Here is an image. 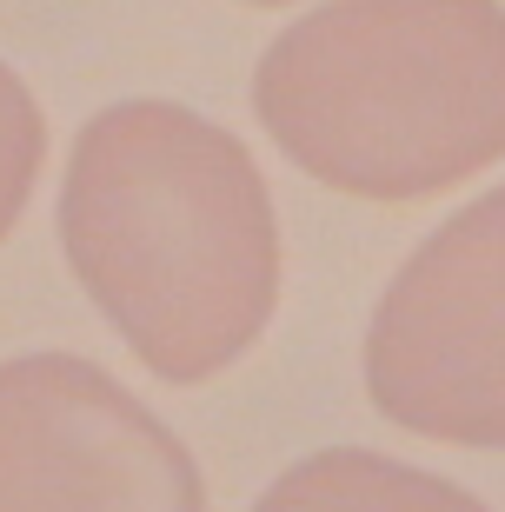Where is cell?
<instances>
[{
	"label": "cell",
	"mask_w": 505,
	"mask_h": 512,
	"mask_svg": "<svg viewBox=\"0 0 505 512\" xmlns=\"http://www.w3.org/2000/svg\"><path fill=\"white\" fill-rule=\"evenodd\" d=\"M253 114L319 187L432 200L505 160L499 0H333L273 34Z\"/></svg>",
	"instance_id": "7a4b0ae2"
},
{
	"label": "cell",
	"mask_w": 505,
	"mask_h": 512,
	"mask_svg": "<svg viewBox=\"0 0 505 512\" xmlns=\"http://www.w3.org/2000/svg\"><path fill=\"white\" fill-rule=\"evenodd\" d=\"M246 7H293V0H246Z\"/></svg>",
	"instance_id": "52a82bcc"
},
{
	"label": "cell",
	"mask_w": 505,
	"mask_h": 512,
	"mask_svg": "<svg viewBox=\"0 0 505 512\" xmlns=\"http://www.w3.org/2000/svg\"><path fill=\"white\" fill-rule=\"evenodd\" d=\"M60 253L167 386L246 360L280 306L273 193L240 133L180 100H113L74 133Z\"/></svg>",
	"instance_id": "6da1fadb"
},
{
	"label": "cell",
	"mask_w": 505,
	"mask_h": 512,
	"mask_svg": "<svg viewBox=\"0 0 505 512\" xmlns=\"http://www.w3.org/2000/svg\"><path fill=\"white\" fill-rule=\"evenodd\" d=\"M253 512H492L486 499H472L466 486L406 466V459L366 453V446H326L306 453L300 466H286Z\"/></svg>",
	"instance_id": "5b68a950"
},
{
	"label": "cell",
	"mask_w": 505,
	"mask_h": 512,
	"mask_svg": "<svg viewBox=\"0 0 505 512\" xmlns=\"http://www.w3.org/2000/svg\"><path fill=\"white\" fill-rule=\"evenodd\" d=\"M0 512H206L167 419L80 353L0 360Z\"/></svg>",
	"instance_id": "277c9868"
},
{
	"label": "cell",
	"mask_w": 505,
	"mask_h": 512,
	"mask_svg": "<svg viewBox=\"0 0 505 512\" xmlns=\"http://www.w3.org/2000/svg\"><path fill=\"white\" fill-rule=\"evenodd\" d=\"M40 160H47V120H40L34 87L0 60V240L20 227V213L34 200Z\"/></svg>",
	"instance_id": "8992f818"
},
{
	"label": "cell",
	"mask_w": 505,
	"mask_h": 512,
	"mask_svg": "<svg viewBox=\"0 0 505 512\" xmlns=\"http://www.w3.org/2000/svg\"><path fill=\"white\" fill-rule=\"evenodd\" d=\"M366 399L419 439L505 453V187L432 227L379 293Z\"/></svg>",
	"instance_id": "3957f363"
}]
</instances>
